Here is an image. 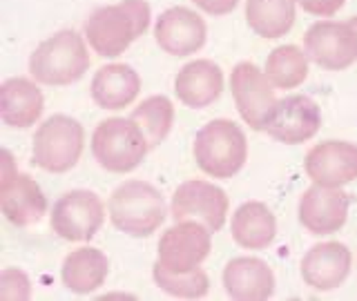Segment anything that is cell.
<instances>
[{"label": "cell", "mask_w": 357, "mask_h": 301, "mask_svg": "<svg viewBox=\"0 0 357 301\" xmlns=\"http://www.w3.org/2000/svg\"><path fill=\"white\" fill-rule=\"evenodd\" d=\"M0 208L9 223L27 228L38 223L47 212V199L29 174L18 172L11 181L0 185Z\"/></svg>", "instance_id": "obj_18"}, {"label": "cell", "mask_w": 357, "mask_h": 301, "mask_svg": "<svg viewBox=\"0 0 357 301\" xmlns=\"http://www.w3.org/2000/svg\"><path fill=\"white\" fill-rule=\"evenodd\" d=\"M170 212L174 221H197L210 232H219L228 217V196L215 183L192 178L174 190Z\"/></svg>", "instance_id": "obj_8"}, {"label": "cell", "mask_w": 357, "mask_h": 301, "mask_svg": "<svg viewBox=\"0 0 357 301\" xmlns=\"http://www.w3.org/2000/svg\"><path fill=\"white\" fill-rule=\"evenodd\" d=\"M89 70L85 40L65 29L43 40L29 59V74L43 85H72Z\"/></svg>", "instance_id": "obj_4"}, {"label": "cell", "mask_w": 357, "mask_h": 301, "mask_svg": "<svg viewBox=\"0 0 357 301\" xmlns=\"http://www.w3.org/2000/svg\"><path fill=\"white\" fill-rule=\"evenodd\" d=\"M105 221V208L89 190L65 192L52 208V230L65 241H89Z\"/></svg>", "instance_id": "obj_7"}, {"label": "cell", "mask_w": 357, "mask_h": 301, "mask_svg": "<svg viewBox=\"0 0 357 301\" xmlns=\"http://www.w3.org/2000/svg\"><path fill=\"white\" fill-rule=\"evenodd\" d=\"M223 288L232 299L264 301L275 293V275L261 259L237 256L223 268Z\"/></svg>", "instance_id": "obj_17"}, {"label": "cell", "mask_w": 357, "mask_h": 301, "mask_svg": "<svg viewBox=\"0 0 357 301\" xmlns=\"http://www.w3.org/2000/svg\"><path fill=\"white\" fill-rule=\"evenodd\" d=\"M275 85L271 78L252 63H239L230 74V89L241 118L252 130H264L277 105Z\"/></svg>", "instance_id": "obj_9"}, {"label": "cell", "mask_w": 357, "mask_h": 301, "mask_svg": "<svg viewBox=\"0 0 357 301\" xmlns=\"http://www.w3.org/2000/svg\"><path fill=\"white\" fill-rule=\"evenodd\" d=\"M232 239L245 250H264L277 237V221L266 203L248 201L232 215Z\"/></svg>", "instance_id": "obj_22"}, {"label": "cell", "mask_w": 357, "mask_h": 301, "mask_svg": "<svg viewBox=\"0 0 357 301\" xmlns=\"http://www.w3.org/2000/svg\"><path fill=\"white\" fill-rule=\"evenodd\" d=\"M141 92V78L130 65H105L92 78V98L103 109H123Z\"/></svg>", "instance_id": "obj_21"}, {"label": "cell", "mask_w": 357, "mask_h": 301, "mask_svg": "<svg viewBox=\"0 0 357 301\" xmlns=\"http://www.w3.org/2000/svg\"><path fill=\"white\" fill-rule=\"evenodd\" d=\"M299 7L308 11L312 16H321V18H328L335 16L337 11L344 7L346 0H297Z\"/></svg>", "instance_id": "obj_29"}, {"label": "cell", "mask_w": 357, "mask_h": 301, "mask_svg": "<svg viewBox=\"0 0 357 301\" xmlns=\"http://www.w3.org/2000/svg\"><path fill=\"white\" fill-rule=\"evenodd\" d=\"M192 154L197 165L212 178H230L248 159L245 134L237 123L215 118L197 132Z\"/></svg>", "instance_id": "obj_2"}, {"label": "cell", "mask_w": 357, "mask_h": 301, "mask_svg": "<svg viewBox=\"0 0 357 301\" xmlns=\"http://www.w3.org/2000/svg\"><path fill=\"white\" fill-rule=\"evenodd\" d=\"M210 230L197 221H176L159 241V261L167 270L188 272L208 259L212 239Z\"/></svg>", "instance_id": "obj_10"}, {"label": "cell", "mask_w": 357, "mask_h": 301, "mask_svg": "<svg viewBox=\"0 0 357 301\" xmlns=\"http://www.w3.org/2000/svg\"><path fill=\"white\" fill-rule=\"evenodd\" d=\"M297 0H245L248 27L261 38H282L295 25Z\"/></svg>", "instance_id": "obj_24"}, {"label": "cell", "mask_w": 357, "mask_h": 301, "mask_svg": "<svg viewBox=\"0 0 357 301\" xmlns=\"http://www.w3.org/2000/svg\"><path fill=\"white\" fill-rule=\"evenodd\" d=\"M150 145L132 118H107L92 134V154L107 172L126 174L137 170Z\"/></svg>", "instance_id": "obj_5"}, {"label": "cell", "mask_w": 357, "mask_h": 301, "mask_svg": "<svg viewBox=\"0 0 357 301\" xmlns=\"http://www.w3.org/2000/svg\"><path fill=\"white\" fill-rule=\"evenodd\" d=\"M266 76L279 89L299 87L308 76V54L295 45L275 47L266 59Z\"/></svg>", "instance_id": "obj_25"}, {"label": "cell", "mask_w": 357, "mask_h": 301, "mask_svg": "<svg viewBox=\"0 0 357 301\" xmlns=\"http://www.w3.org/2000/svg\"><path fill=\"white\" fill-rule=\"evenodd\" d=\"M152 277L161 290L178 299H201L210 290V279L201 268H195V270L188 272H174L156 261L152 268Z\"/></svg>", "instance_id": "obj_27"}, {"label": "cell", "mask_w": 357, "mask_h": 301, "mask_svg": "<svg viewBox=\"0 0 357 301\" xmlns=\"http://www.w3.org/2000/svg\"><path fill=\"white\" fill-rule=\"evenodd\" d=\"M223 92V72L212 61H192L181 67L174 78V94L183 105L204 109L212 105Z\"/></svg>", "instance_id": "obj_19"}, {"label": "cell", "mask_w": 357, "mask_h": 301, "mask_svg": "<svg viewBox=\"0 0 357 301\" xmlns=\"http://www.w3.org/2000/svg\"><path fill=\"white\" fill-rule=\"evenodd\" d=\"M148 139L150 148H156L165 141L174 123V105L167 96H150L132 111L130 116Z\"/></svg>", "instance_id": "obj_26"}, {"label": "cell", "mask_w": 357, "mask_h": 301, "mask_svg": "<svg viewBox=\"0 0 357 301\" xmlns=\"http://www.w3.org/2000/svg\"><path fill=\"white\" fill-rule=\"evenodd\" d=\"M304 47L312 63L340 72L357 61V38L349 22L319 20L304 36Z\"/></svg>", "instance_id": "obj_11"}, {"label": "cell", "mask_w": 357, "mask_h": 301, "mask_svg": "<svg viewBox=\"0 0 357 301\" xmlns=\"http://www.w3.org/2000/svg\"><path fill=\"white\" fill-rule=\"evenodd\" d=\"M163 194L148 181H126L109 196V219L130 237H150L165 221Z\"/></svg>", "instance_id": "obj_3"}, {"label": "cell", "mask_w": 357, "mask_h": 301, "mask_svg": "<svg viewBox=\"0 0 357 301\" xmlns=\"http://www.w3.org/2000/svg\"><path fill=\"white\" fill-rule=\"evenodd\" d=\"M29 293H31V286L25 272L16 270V268L3 270V277H0V299L22 301V299H29Z\"/></svg>", "instance_id": "obj_28"}, {"label": "cell", "mask_w": 357, "mask_h": 301, "mask_svg": "<svg viewBox=\"0 0 357 301\" xmlns=\"http://www.w3.org/2000/svg\"><path fill=\"white\" fill-rule=\"evenodd\" d=\"M353 254L340 241L317 243L301 259V279L315 290H333L351 272Z\"/></svg>", "instance_id": "obj_16"}, {"label": "cell", "mask_w": 357, "mask_h": 301, "mask_svg": "<svg viewBox=\"0 0 357 301\" xmlns=\"http://www.w3.org/2000/svg\"><path fill=\"white\" fill-rule=\"evenodd\" d=\"M45 98L38 85L29 78H7L0 85V118L14 130H25L36 125L43 114Z\"/></svg>", "instance_id": "obj_20"}, {"label": "cell", "mask_w": 357, "mask_h": 301, "mask_svg": "<svg viewBox=\"0 0 357 301\" xmlns=\"http://www.w3.org/2000/svg\"><path fill=\"white\" fill-rule=\"evenodd\" d=\"M306 174L312 183L342 187L357 178V145L349 141H326L306 156Z\"/></svg>", "instance_id": "obj_15"}, {"label": "cell", "mask_w": 357, "mask_h": 301, "mask_svg": "<svg viewBox=\"0 0 357 301\" xmlns=\"http://www.w3.org/2000/svg\"><path fill=\"white\" fill-rule=\"evenodd\" d=\"M85 145V130L72 116L54 114L33 134L31 161L45 172L63 174L78 163Z\"/></svg>", "instance_id": "obj_6"}, {"label": "cell", "mask_w": 357, "mask_h": 301, "mask_svg": "<svg viewBox=\"0 0 357 301\" xmlns=\"http://www.w3.org/2000/svg\"><path fill=\"white\" fill-rule=\"evenodd\" d=\"M349 194L340 187L312 185L299 199V223L310 234H333L349 219Z\"/></svg>", "instance_id": "obj_14"}, {"label": "cell", "mask_w": 357, "mask_h": 301, "mask_svg": "<svg viewBox=\"0 0 357 301\" xmlns=\"http://www.w3.org/2000/svg\"><path fill=\"white\" fill-rule=\"evenodd\" d=\"M150 27V5L145 0H121L96 9L85 20V38L98 56L114 59Z\"/></svg>", "instance_id": "obj_1"}, {"label": "cell", "mask_w": 357, "mask_h": 301, "mask_svg": "<svg viewBox=\"0 0 357 301\" xmlns=\"http://www.w3.org/2000/svg\"><path fill=\"white\" fill-rule=\"evenodd\" d=\"M192 3L210 16H226L239 5V0H192Z\"/></svg>", "instance_id": "obj_30"}, {"label": "cell", "mask_w": 357, "mask_h": 301, "mask_svg": "<svg viewBox=\"0 0 357 301\" xmlns=\"http://www.w3.org/2000/svg\"><path fill=\"white\" fill-rule=\"evenodd\" d=\"M319 125H321L319 105L308 96L293 94L277 100L264 132H268L279 143L299 145L315 137Z\"/></svg>", "instance_id": "obj_12"}, {"label": "cell", "mask_w": 357, "mask_h": 301, "mask_svg": "<svg viewBox=\"0 0 357 301\" xmlns=\"http://www.w3.org/2000/svg\"><path fill=\"white\" fill-rule=\"evenodd\" d=\"M208 27L197 11L188 7H172L156 18L154 40L170 56L197 54L206 45Z\"/></svg>", "instance_id": "obj_13"}, {"label": "cell", "mask_w": 357, "mask_h": 301, "mask_svg": "<svg viewBox=\"0 0 357 301\" xmlns=\"http://www.w3.org/2000/svg\"><path fill=\"white\" fill-rule=\"evenodd\" d=\"M107 272L109 261L98 248H78L65 256L61 279L72 293L87 295L105 284Z\"/></svg>", "instance_id": "obj_23"}, {"label": "cell", "mask_w": 357, "mask_h": 301, "mask_svg": "<svg viewBox=\"0 0 357 301\" xmlns=\"http://www.w3.org/2000/svg\"><path fill=\"white\" fill-rule=\"evenodd\" d=\"M349 25H351V29H353V33H355V38H357V16H353V18L349 20Z\"/></svg>", "instance_id": "obj_31"}]
</instances>
